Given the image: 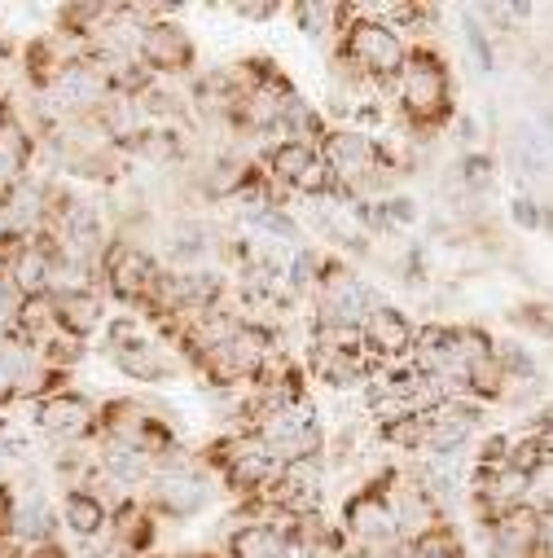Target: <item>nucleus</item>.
I'll list each match as a JSON object with an SVG mask.
<instances>
[{
  "instance_id": "f257e3e1",
  "label": "nucleus",
  "mask_w": 553,
  "mask_h": 558,
  "mask_svg": "<svg viewBox=\"0 0 553 558\" xmlns=\"http://www.w3.org/2000/svg\"><path fill=\"white\" fill-rule=\"evenodd\" d=\"M448 97H453V80L440 53L418 49L408 53L404 71H400V106L413 123H435L448 114Z\"/></svg>"
},
{
  "instance_id": "f03ea898",
  "label": "nucleus",
  "mask_w": 553,
  "mask_h": 558,
  "mask_svg": "<svg viewBox=\"0 0 553 558\" xmlns=\"http://www.w3.org/2000/svg\"><path fill=\"white\" fill-rule=\"evenodd\" d=\"M339 53H343V62H352L356 71H365L369 80H391V75H400L404 62H408L404 40H400L395 27L382 23V19H365V23L343 27Z\"/></svg>"
},
{
  "instance_id": "7ed1b4c3",
  "label": "nucleus",
  "mask_w": 553,
  "mask_h": 558,
  "mask_svg": "<svg viewBox=\"0 0 553 558\" xmlns=\"http://www.w3.org/2000/svg\"><path fill=\"white\" fill-rule=\"evenodd\" d=\"M255 440L282 462H308L317 449H321V427H317V409L308 404H286V409H276V413H263L259 417V427H255Z\"/></svg>"
},
{
  "instance_id": "20e7f679",
  "label": "nucleus",
  "mask_w": 553,
  "mask_h": 558,
  "mask_svg": "<svg viewBox=\"0 0 553 558\" xmlns=\"http://www.w3.org/2000/svg\"><path fill=\"white\" fill-rule=\"evenodd\" d=\"M317 300H321V322H325V326H356V330H365L369 313L382 308L378 291L365 287L360 277H356L352 268H343V264H325V268H321V277H317Z\"/></svg>"
},
{
  "instance_id": "39448f33",
  "label": "nucleus",
  "mask_w": 553,
  "mask_h": 558,
  "mask_svg": "<svg viewBox=\"0 0 553 558\" xmlns=\"http://www.w3.org/2000/svg\"><path fill=\"white\" fill-rule=\"evenodd\" d=\"M268 356H272V335L242 322L233 339H224L220 348L202 352V365H207L220 383H237V378H259V374L268 369Z\"/></svg>"
},
{
  "instance_id": "423d86ee",
  "label": "nucleus",
  "mask_w": 553,
  "mask_h": 558,
  "mask_svg": "<svg viewBox=\"0 0 553 558\" xmlns=\"http://www.w3.org/2000/svg\"><path fill=\"white\" fill-rule=\"evenodd\" d=\"M321 159L330 163L334 181H347V185H365V181H373L382 172V146L360 128H334L325 136Z\"/></svg>"
},
{
  "instance_id": "0eeeda50",
  "label": "nucleus",
  "mask_w": 553,
  "mask_h": 558,
  "mask_svg": "<svg viewBox=\"0 0 553 558\" xmlns=\"http://www.w3.org/2000/svg\"><path fill=\"white\" fill-rule=\"evenodd\" d=\"M106 277H110V291L127 304H142V300H159V287H163V272L159 264L136 251L127 242H114L106 251Z\"/></svg>"
},
{
  "instance_id": "6e6552de",
  "label": "nucleus",
  "mask_w": 553,
  "mask_h": 558,
  "mask_svg": "<svg viewBox=\"0 0 553 558\" xmlns=\"http://www.w3.org/2000/svg\"><path fill=\"white\" fill-rule=\"evenodd\" d=\"M343 523H347L352 541H360L365 549H391L400 541V523H395V510H391L382 488L356 493L343 510Z\"/></svg>"
},
{
  "instance_id": "1a4fd4ad",
  "label": "nucleus",
  "mask_w": 553,
  "mask_h": 558,
  "mask_svg": "<svg viewBox=\"0 0 553 558\" xmlns=\"http://www.w3.org/2000/svg\"><path fill=\"white\" fill-rule=\"evenodd\" d=\"M150 501H155L163 514H172V519H189V514H198V510L211 501V484H207V475H198L194 466L172 462V466H163V471L150 480Z\"/></svg>"
},
{
  "instance_id": "9d476101",
  "label": "nucleus",
  "mask_w": 553,
  "mask_h": 558,
  "mask_svg": "<svg viewBox=\"0 0 553 558\" xmlns=\"http://www.w3.org/2000/svg\"><path fill=\"white\" fill-rule=\"evenodd\" d=\"M110 361H114L127 378H142V383L168 378V352H163L155 339L136 335V322H114V326H110Z\"/></svg>"
},
{
  "instance_id": "9b49d317",
  "label": "nucleus",
  "mask_w": 553,
  "mask_h": 558,
  "mask_svg": "<svg viewBox=\"0 0 553 558\" xmlns=\"http://www.w3.org/2000/svg\"><path fill=\"white\" fill-rule=\"evenodd\" d=\"M110 84H106V71L93 66V62H62L58 75L49 80V101L66 114H79V110H93V106H106L110 97Z\"/></svg>"
},
{
  "instance_id": "f8f14e48",
  "label": "nucleus",
  "mask_w": 553,
  "mask_h": 558,
  "mask_svg": "<svg viewBox=\"0 0 553 558\" xmlns=\"http://www.w3.org/2000/svg\"><path fill=\"white\" fill-rule=\"evenodd\" d=\"M386 501L395 510V523H400V541H427L431 532H440V501L418 484V480H395L386 488Z\"/></svg>"
},
{
  "instance_id": "ddd939ff",
  "label": "nucleus",
  "mask_w": 553,
  "mask_h": 558,
  "mask_svg": "<svg viewBox=\"0 0 553 558\" xmlns=\"http://www.w3.org/2000/svg\"><path fill=\"white\" fill-rule=\"evenodd\" d=\"M136 49H142V62L155 71H185L194 62V40L176 23H146L142 36H136Z\"/></svg>"
},
{
  "instance_id": "4468645a",
  "label": "nucleus",
  "mask_w": 553,
  "mask_h": 558,
  "mask_svg": "<svg viewBox=\"0 0 553 558\" xmlns=\"http://www.w3.org/2000/svg\"><path fill=\"white\" fill-rule=\"evenodd\" d=\"M276 475H282V462H276L259 440H242L229 449L224 458V480L237 488V493H259L268 488Z\"/></svg>"
},
{
  "instance_id": "2eb2a0df",
  "label": "nucleus",
  "mask_w": 553,
  "mask_h": 558,
  "mask_svg": "<svg viewBox=\"0 0 553 558\" xmlns=\"http://www.w3.org/2000/svg\"><path fill=\"white\" fill-rule=\"evenodd\" d=\"M365 343H369L378 356H404V352H413V343H418V330H413V322H408L400 308L382 304V308H373L369 322H365Z\"/></svg>"
},
{
  "instance_id": "dca6fc26",
  "label": "nucleus",
  "mask_w": 553,
  "mask_h": 558,
  "mask_svg": "<svg viewBox=\"0 0 553 558\" xmlns=\"http://www.w3.org/2000/svg\"><path fill=\"white\" fill-rule=\"evenodd\" d=\"M40 427L49 436H58V440H79V436H88L97 427V413L88 409L84 396H66L62 391V396L40 404Z\"/></svg>"
},
{
  "instance_id": "f3484780",
  "label": "nucleus",
  "mask_w": 553,
  "mask_h": 558,
  "mask_svg": "<svg viewBox=\"0 0 553 558\" xmlns=\"http://www.w3.org/2000/svg\"><path fill=\"white\" fill-rule=\"evenodd\" d=\"M62 242H66V251L75 259L101 255L106 233H101V216H97L93 203H66V211H62Z\"/></svg>"
},
{
  "instance_id": "a211bd4d",
  "label": "nucleus",
  "mask_w": 553,
  "mask_h": 558,
  "mask_svg": "<svg viewBox=\"0 0 553 558\" xmlns=\"http://www.w3.org/2000/svg\"><path fill=\"white\" fill-rule=\"evenodd\" d=\"M53 317H58V326H62L66 335L84 339V335H93V330L101 326V300H97L93 291H84V287H71V291L58 295Z\"/></svg>"
},
{
  "instance_id": "6ab92c4d",
  "label": "nucleus",
  "mask_w": 553,
  "mask_h": 558,
  "mask_svg": "<svg viewBox=\"0 0 553 558\" xmlns=\"http://www.w3.org/2000/svg\"><path fill=\"white\" fill-rule=\"evenodd\" d=\"M27 163H32V136L14 119H0V190H19Z\"/></svg>"
},
{
  "instance_id": "aec40b11",
  "label": "nucleus",
  "mask_w": 553,
  "mask_h": 558,
  "mask_svg": "<svg viewBox=\"0 0 553 558\" xmlns=\"http://www.w3.org/2000/svg\"><path fill=\"white\" fill-rule=\"evenodd\" d=\"M53 272H58V264H53V255L45 246H23L14 255V277L10 282H14L19 295H45L53 287Z\"/></svg>"
},
{
  "instance_id": "412c9836",
  "label": "nucleus",
  "mask_w": 553,
  "mask_h": 558,
  "mask_svg": "<svg viewBox=\"0 0 553 558\" xmlns=\"http://www.w3.org/2000/svg\"><path fill=\"white\" fill-rule=\"evenodd\" d=\"M282 549H286V532H276L272 523H246L229 541L233 558H282Z\"/></svg>"
},
{
  "instance_id": "4be33fe9",
  "label": "nucleus",
  "mask_w": 553,
  "mask_h": 558,
  "mask_svg": "<svg viewBox=\"0 0 553 558\" xmlns=\"http://www.w3.org/2000/svg\"><path fill=\"white\" fill-rule=\"evenodd\" d=\"M62 514H66V527H71L75 536H97V532L110 523V510H106V501H101L97 493H84V488L66 493V501H62Z\"/></svg>"
},
{
  "instance_id": "5701e85b",
  "label": "nucleus",
  "mask_w": 553,
  "mask_h": 558,
  "mask_svg": "<svg viewBox=\"0 0 553 558\" xmlns=\"http://www.w3.org/2000/svg\"><path fill=\"white\" fill-rule=\"evenodd\" d=\"M10 527L23 536V541H45L49 532H53V514H49V506H45V497L40 493H23L14 506H10Z\"/></svg>"
},
{
  "instance_id": "b1692460",
  "label": "nucleus",
  "mask_w": 553,
  "mask_h": 558,
  "mask_svg": "<svg viewBox=\"0 0 553 558\" xmlns=\"http://www.w3.org/2000/svg\"><path fill=\"white\" fill-rule=\"evenodd\" d=\"M317 159H321V155H317V146L295 142V136H291V142H282V146H276V150L268 155V172H272L276 181H286V185H299V181H304V172H308Z\"/></svg>"
},
{
  "instance_id": "393cba45",
  "label": "nucleus",
  "mask_w": 553,
  "mask_h": 558,
  "mask_svg": "<svg viewBox=\"0 0 553 558\" xmlns=\"http://www.w3.org/2000/svg\"><path fill=\"white\" fill-rule=\"evenodd\" d=\"M101 475H106V484L132 488V484H142V480L150 475V458L136 453V449H123V445H110V449L101 453Z\"/></svg>"
},
{
  "instance_id": "a878e982",
  "label": "nucleus",
  "mask_w": 553,
  "mask_h": 558,
  "mask_svg": "<svg viewBox=\"0 0 553 558\" xmlns=\"http://www.w3.org/2000/svg\"><path fill=\"white\" fill-rule=\"evenodd\" d=\"M32 352L14 339H0V396L14 387H32Z\"/></svg>"
},
{
  "instance_id": "bb28decb",
  "label": "nucleus",
  "mask_w": 553,
  "mask_h": 558,
  "mask_svg": "<svg viewBox=\"0 0 553 558\" xmlns=\"http://www.w3.org/2000/svg\"><path fill=\"white\" fill-rule=\"evenodd\" d=\"M527 506L536 514H553V458H544L531 471V497H527Z\"/></svg>"
},
{
  "instance_id": "cd10ccee",
  "label": "nucleus",
  "mask_w": 553,
  "mask_h": 558,
  "mask_svg": "<svg viewBox=\"0 0 553 558\" xmlns=\"http://www.w3.org/2000/svg\"><path fill=\"white\" fill-rule=\"evenodd\" d=\"M295 14H299V32H304V36H312V40H321V36L330 32V23H334V19H343V10H339V5H299Z\"/></svg>"
},
{
  "instance_id": "c85d7f7f",
  "label": "nucleus",
  "mask_w": 553,
  "mask_h": 558,
  "mask_svg": "<svg viewBox=\"0 0 553 558\" xmlns=\"http://www.w3.org/2000/svg\"><path fill=\"white\" fill-rule=\"evenodd\" d=\"M250 225H259V229L272 233V238H286V242L299 238V225H295L286 211H276V207H259V211H250Z\"/></svg>"
},
{
  "instance_id": "c756f323",
  "label": "nucleus",
  "mask_w": 553,
  "mask_h": 558,
  "mask_svg": "<svg viewBox=\"0 0 553 558\" xmlns=\"http://www.w3.org/2000/svg\"><path fill=\"white\" fill-rule=\"evenodd\" d=\"M321 268H325V264H321L312 251H299V255L291 259V287H295V291H308V287H317Z\"/></svg>"
},
{
  "instance_id": "7c9ffc66",
  "label": "nucleus",
  "mask_w": 553,
  "mask_h": 558,
  "mask_svg": "<svg viewBox=\"0 0 553 558\" xmlns=\"http://www.w3.org/2000/svg\"><path fill=\"white\" fill-rule=\"evenodd\" d=\"M466 45L475 49V58H479V66H483V71H492V40H488V36H483V27L475 23V10L466 14Z\"/></svg>"
},
{
  "instance_id": "2f4dec72",
  "label": "nucleus",
  "mask_w": 553,
  "mask_h": 558,
  "mask_svg": "<svg viewBox=\"0 0 553 558\" xmlns=\"http://www.w3.org/2000/svg\"><path fill=\"white\" fill-rule=\"evenodd\" d=\"M527 436L540 445V453H544V458H553V409L536 413V423L527 427Z\"/></svg>"
},
{
  "instance_id": "473e14b6",
  "label": "nucleus",
  "mask_w": 553,
  "mask_h": 558,
  "mask_svg": "<svg viewBox=\"0 0 553 558\" xmlns=\"http://www.w3.org/2000/svg\"><path fill=\"white\" fill-rule=\"evenodd\" d=\"M462 181H466L470 190L488 185V181H492V159H483V155H470V159L462 163Z\"/></svg>"
},
{
  "instance_id": "72a5a7b5",
  "label": "nucleus",
  "mask_w": 553,
  "mask_h": 558,
  "mask_svg": "<svg viewBox=\"0 0 553 558\" xmlns=\"http://www.w3.org/2000/svg\"><path fill=\"white\" fill-rule=\"evenodd\" d=\"M509 216H514L518 225H527V229H536V225H540V211H536V198H514V207H509Z\"/></svg>"
},
{
  "instance_id": "f704fd0d",
  "label": "nucleus",
  "mask_w": 553,
  "mask_h": 558,
  "mask_svg": "<svg viewBox=\"0 0 553 558\" xmlns=\"http://www.w3.org/2000/svg\"><path fill=\"white\" fill-rule=\"evenodd\" d=\"M14 308H19V300H14V282H5V277H0V322H10Z\"/></svg>"
},
{
  "instance_id": "c9c22d12",
  "label": "nucleus",
  "mask_w": 553,
  "mask_h": 558,
  "mask_svg": "<svg viewBox=\"0 0 553 558\" xmlns=\"http://www.w3.org/2000/svg\"><path fill=\"white\" fill-rule=\"evenodd\" d=\"M237 19L263 23V19H276V5H237Z\"/></svg>"
},
{
  "instance_id": "e433bc0d",
  "label": "nucleus",
  "mask_w": 553,
  "mask_h": 558,
  "mask_svg": "<svg viewBox=\"0 0 553 558\" xmlns=\"http://www.w3.org/2000/svg\"><path fill=\"white\" fill-rule=\"evenodd\" d=\"M10 238H14V216L5 203H0V242H10Z\"/></svg>"
},
{
  "instance_id": "4c0bfd02",
  "label": "nucleus",
  "mask_w": 553,
  "mask_h": 558,
  "mask_svg": "<svg viewBox=\"0 0 553 558\" xmlns=\"http://www.w3.org/2000/svg\"><path fill=\"white\" fill-rule=\"evenodd\" d=\"M457 128H462V132H457L462 142H475V136H479V128H475V119H470V114H462V119H457Z\"/></svg>"
},
{
  "instance_id": "58836bf2",
  "label": "nucleus",
  "mask_w": 553,
  "mask_h": 558,
  "mask_svg": "<svg viewBox=\"0 0 553 558\" xmlns=\"http://www.w3.org/2000/svg\"><path fill=\"white\" fill-rule=\"evenodd\" d=\"M27 558H66L62 549H36V554H27Z\"/></svg>"
},
{
  "instance_id": "ea45409f",
  "label": "nucleus",
  "mask_w": 553,
  "mask_h": 558,
  "mask_svg": "<svg viewBox=\"0 0 553 558\" xmlns=\"http://www.w3.org/2000/svg\"><path fill=\"white\" fill-rule=\"evenodd\" d=\"M404 558H422V554H418V549H413V554H404Z\"/></svg>"
}]
</instances>
